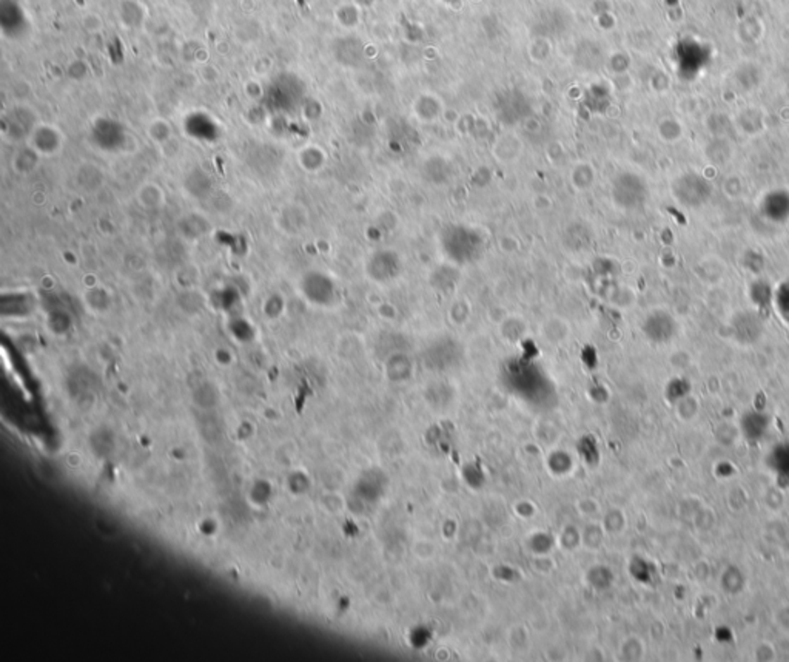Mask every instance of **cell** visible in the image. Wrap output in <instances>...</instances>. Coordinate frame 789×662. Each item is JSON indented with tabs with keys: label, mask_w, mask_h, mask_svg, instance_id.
<instances>
[{
	"label": "cell",
	"mask_w": 789,
	"mask_h": 662,
	"mask_svg": "<svg viewBox=\"0 0 789 662\" xmlns=\"http://www.w3.org/2000/svg\"><path fill=\"white\" fill-rule=\"evenodd\" d=\"M301 294L308 301L316 304H325L335 295V285L332 278L324 275L321 272H308L301 280Z\"/></svg>",
	"instance_id": "obj_1"
},
{
	"label": "cell",
	"mask_w": 789,
	"mask_h": 662,
	"mask_svg": "<svg viewBox=\"0 0 789 662\" xmlns=\"http://www.w3.org/2000/svg\"><path fill=\"white\" fill-rule=\"evenodd\" d=\"M30 145L40 156H53L63 147V135L51 124H37L30 135Z\"/></svg>",
	"instance_id": "obj_2"
},
{
	"label": "cell",
	"mask_w": 789,
	"mask_h": 662,
	"mask_svg": "<svg viewBox=\"0 0 789 662\" xmlns=\"http://www.w3.org/2000/svg\"><path fill=\"white\" fill-rule=\"evenodd\" d=\"M301 216H305V213L301 210L299 206L296 204H287L286 207L281 208V213L278 215V224H279V229L284 233H291V235H295V233L303 232L305 223H301V221H295V218H301Z\"/></svg>",
	"instance_id": "obj_3"
},
{
	"label": "cell",
	"mask_w": 789,
	"mask_h": 662,
	"mask_svg": "<svg viewBox=\"0 0 789 662\" xmlns=\"http://www.w3.org/2000/svg\"><path fill=\"white\" fill-rule=\"evenodd\" d=\"M23 113H25V110L15 108L14 111H11V115L6 118V133H10L13 136V139H22L23 136H28L30 138L31 132L34 130V127L37 125V123H34V120H30V119L23 120Z\"/></svg>",
	"instance_id": "obj_4"
},
{
	"label": "cell",
	"mask_w": 789,
	"mask_h": 662,
	"mask_svg": "<svg viewBox=\"0 0 789 662\" xmlns=\"http://www.w3.org/2000/svg\"><path fill=\"white\" fill-rule=\"evenodd\" d=\"M137 201L146 210H156L165 204V193L156 184H145L137 190Z\"/></svg>",
	"instance_id": "obj_5"
},
{
	"label": "cell",
	"mask_w": 789,
	"mask_h": 662,
	"mask_svg": "<svg viewBox=\"0 0 789 662\" xmlns=\"http://www.w3.org/2000/svg\"><path fill=\"white\" fill-rule=\"evenodd\" d=\"M39 158H40L39 153L34 149H32L31 145H28L27 149H22V150L15 153L11 163H13V167H14L15 172H19L22 175H27V173L34 170V168L37 167Z\"/></svg>",
	"instance_id": "obj_6"
},
{
	"label": "cell",
	"mask_w": 789,
	"mask_h": 662,
	"mask_svg": "<svg viewBox=\"0 0 789 662\" xmlns=\"http://www.w3.org/2000/svg\"><path fill=\"white\" fill-rule=\"evenodd\" d=\"M299 159V164L301 167L304 168L307 172H318L320 168L324 166V151L320 147H315V145H308V147L303 149L299 151L298 155Z\"/></svg>",
	"instance_id": "obj_7"
},
{
	"label": "cell",
	"mask_w": 789,
	"mask_h": 662,
	"mask_svg": "<svg viewBox=\"0 0 789 662\" xmlns=\"http://www.w3.org/2000/svg\"><path fill=\"white\" fill-rule=\"evenodd\" d=\"M119 15L122 23H127L130 28H133L142 22L144 11L134 0H124L119 6Z\"/></svg>",
	"instance_id": "obj_8"
},
{
	"label": "cell",
	"mask_w": 789,
	"mask_h": 662,
	"mask_svg": "<svg viewBox=\"0 0 789 662\" xmlns=\"http://www.w3.org/2000/svg\"><path fill=\"white\" fill-rule=\"evenodd\" d=\"M85 303L88 308H91L93 311L102 312L111 304V296L105 289L94 287L85 292Z\"/></svg>",
	"instance_id": "obj_9"
},
{
	"label": "cell",
	"mask_w": 789,
	"mask_h": 662,
	"mask_svg": "<svg viewBox=\"0 0 789 662\" xmlns=\"http://www.w3.org/2000/svg\"><path fill=\"white\" fill-rule=\"evenodd\" d=\"M146 133H149L150 138L154 142H158L159 145L172 139V128H170L168 123H165L164 119L153 120L149 128H146Z\"/></svg>",
	"instance_id": "obj_10"
},
{
	"label": "cell",
	"mask_w": 789,
	"mask_h": 662,
	"mask_svg": "<svg viewBox=\"0 0 789 662\" xmlns=\"http://www.w3.org/2000/svg\"><path fill=\"white\" fill-rule=\"evenodd\" d=\"M2 298H4V300H8V301L14 303V308H13V311L10 312L11 315H27V313H30L31 309H32V300H31V296H30L28 294H19V292H15V294H13V295H10V296L4 295Z\"/></svg>",
	"instance_id": "obj_11"
}]
</instances>
